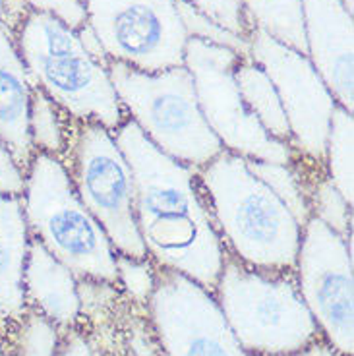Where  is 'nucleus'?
Wrapping results in <instances>:
<instances>
[{
	"mask_svg": "<svg viewBox=\"0 0 354 356\" xmlns=\"http://www.w3.org/2000/svg\"><path fill=\"white\" fill-rule=\"evenodd\" d=\"M147 304L167 356H248L217 298L194 279L161 267Z\"/></svg>",
	"mask_w": 354,
	"mask_h": 356,
	"instance_id": "nucleus-12",
	"label": "nucleus"
},
{
	"mask_svg": "<svg viewBox=\"0 0 354 356\" xmlns=\"http://www.w3.org/2000/svg\"><path fill=\"white\" fill-rule=\"evenodd\" d=\"M198 172L230 256L259 271H294L302 227L273 190L250 172L246 159L223 149Z\"/></svg>",
	"mask_w": 354,
	"mask_h": 356,
	"instance_id": "nucleus-2",
	"label": "nucleus"
},
{
	"mask_svg": "<svg viewBox=\"0 0 354 356\" xmlns=\"http://www.w3.org/2000/svg\"><path fill=\"white\" fill-rule=\"evenodd\" d=\"M234 80L239 86L244 105L248 107L256 120L271 138L291 145V128L281 105V99L275 91L267 74L250 56L240 58L234 70Z\"/></svg>",
	"mask_w": 354,
	"mask_h": 356,
	"instance_id": "nucleus-17",
	"label": "nucleus"
},
{
	"mask_svg": "<svg viewBox=\"0 0 354 356\" xmlns=\"http://www.w3.org/2000/svg\"><path fill=\"white\" fill-rule=\"evenodd\" d=\"M70 177L81 204L103 227L116 254L147 258L134 211L132 169L115 134L95 122H80L72 143Z\"/></svg>",
	"mask_w": 354,
	"mask_h": 356,
	"instance_id": "nucleus-7",
	"label": "nucleus"
},
{
	"mask_svg": "<svg viewBox=\"0 0 354 356\" xmlns=\"http://www.w3.org/2000/svg\"><path fill=\"white\" fill-rule=\"evenodd\" d=\"M254 26L279 43L306 54L302 0H240Z\"/></svg>",
	"mask_w": 354,
	"mask_h": 356,
	"instance_id": "nucleus-18",
	"label": "nucleus"
},
{
	"mask_svg": "<svg viewBox=\"0 0 354 356\" xmlns=\"http://www.w3.org/2000/svg\"><path fill=\"white\" fill-rule=\"evenodd\" d=\"M186 2H190L200 14H204L205 18L215 22L217 26L250 41V33L256 26L240 0H186Z\"/></svg>",
	"mask_w": 354,
	"mask_h": 356,
	"instance_id": "nucleus-25",
	"label": "nucleus"
},
{
	"mask_svg": "<svg viewBox=\"0 0 354 356\" xmlns=\"http://www.w3.org/2000/svg\"><path fill=\"white\" fill-rule=\"evenodd\" d=\"M24 2L31 10L54 14L72 29H78L86 24V8L81 0H24Z\"/></svg>",
	"mask_w": 354,
	"mask_h": 356,
	"instance_id": "nucleus-27",
	"label": "nucleus"
},
{
	"mask_svg": "<svg viewBox=\"0 0 354 356\" xmlns=\"http://www.w3.org/2000/svg\"><path fill=\"white\" fill-rule=\"evenodd\" d=\"M56 356H93L89 350L88 343L78 335V333H72L66 337L63 347H58Z\"/></svg>",
	"mask_w": 354,
	"mask_h": 356,
	"instance_id": "nucleus-30",
	"label": "nucleus"
},
{
	"mask_svg": "<svg viewBox=\"0 0 354 356\" xmlns=\"http://www.w3.org/2000/svg\"><path fill=\"white\" fill-rule=\"evenodd\" d=\"M213 291L246 355H289L319 339L291 271H259L227 254Z\"/></svg>",
	"mask_w": 354,
	"mask_h": 356,
	"instance_id": "nucleus-5",
	"label": "nucleus"
},
{
	"mask_svg": "<svg viewBox=\"0 0 354 356\" xmlns=\"http://www.w3.org/2000/svg\"><path fill=\"white\" fill-rule=\"evenodd\" d=\"M31 236L22 197L0 194V320L19 321L26 314V271Z\"/></svg>",
	"mask_w": 354,
	"mask_h": 356,
	"instance_id": "nucleus-16",
	"label": "nucleus"
},
{
	"mask_svg": "<svg viewBox=\"0 0 354 356\" xmlns=\"http://www.w3.org/2000/svg\"><path fill=\"white\" fill-rule=\"evenodd\" d=\"M177 2L178 16L182 19V26L186 29L188 39H200L204 43L217 44V47H225L234 53L246 58L250 56V41L244 37L230 33L229 29L217 26L215 22L205 18L204 14H200L198 10L186 2V0H175Z\"/></svg>",
	"mask_w": 354,
	"mask_h": 356,
	"instance_id": "nucleus-23",
	"label": "nucleus"
},
{
	"mask_svg": "<svg viewBox=\"0 0 354 356\" xmlns=\"http://www.w3.org/2000/svg\"><path fill=\"white\" fill-rule=\"evenodd\" d=\"M14 41L31 86L53 99L80 122H95L116 132L126 113L105 66L81 47L78 31L49 12L29 10L14 31Z\"/></svg>",
	"mask_w": 354,
	"mask_h": 356,
	"instance_id": "nucleus-3",
	"label": "nucleus"
},
{
	"mask_svg": "<svg viewBox=\"0 0 354 356\" xmlns=\"http://www.w3.org/2000/svg\"><path fill=\"white\" fill-rule=\"evenodd\" d=\"M81 2H83V0H81Z\"/></svg>",
	"mask_w": 354,
	"mask_h": 356,
	"instance_id": "nucleus-35",
	"label": "nucleus"
},
{
	"mask_svg": "<svg viewBox=\"0 0 354 356\" xmlns=\"http://www.w3.org/2000/svg\"><path fill=\"white\" fill-rule=\"evenodd\" d=\"M83 8L111 60L147 74L184 64L188 35L175 0H83Z\"/></svg>",
	"mask_w": 354,
	"mask_h": 356,
	"instance_id": "nucleus-9",
	"label": "nucleus"
},
{
	"mask_svg": "<svg viewBox=\"0 0 354 356\" xmlns=\"http://www.w3.org/2000/svg\"><path fill=\"white\" fill-rule=\"evenodd\" d=\"M78 31V37H80V43L81 47L86 49V53L95 60V63H99L101 66H105V68H108V63H111V58L106 56L105 49H103V44H101V41H99V37L95 35V31L91 29V26H89L88 22L83 24L81 27H78L76 29Z\"/></svg>",
	"mask_w": 354,
	"mask_h": 356,
	"instance_id": "nucleus-29",
	"label": "nucleus"
},
{
	"mask_svg": "<svg viewBox=\"0 0 354 356\" xmlns=\"http://www.w3.org/2000/svg\"><path fill=\"white\" fill-rule=\"evenodd\" d=\"M18 353L19 356H56V325L39 312H26L19 318Z\"/></svg>",
	"mask_w": 354,
	"mask_h": 356,
	"instance_id": "nucleus-24",
	"label": "nucleus"
},
{
	"mask_svg": "<svg viewBox=\"0 0 354 356\" xmlns=\"http://www.w3.org/2000/svg\"><path fill=\"white\" fill-rule=\"evenodd\" d=\"M29 236L74 277L115 283L116 252L97 219L81 204L63 159L35 153L22 194Z\"/></svg>",
	"mask_w": 354,
	"mask_h": 356,
	"instance_id": "nucleus-4",
	"label": "nucleus"
},
{
	"mask_svg": "<svg viewBox=\"0 0 354 356\" xmlns=\"http://www.w3.org/2000/svg\"><path fill=\"white\" fill-rule=\"evenodd\" d=\"M115 134L134 177V211L147 256L211 291L227 248L205 202L200 172L161 153L128 118Z\"/></svg>",
	"mask_w": 354,
	"mask_h": 356,
	"instance_id": "nucleus-1",
	"label": "nucleus"
},
{
	"mask_svg": "<svg viewBox=\"0 0 354 356\" xmlns=\"http://www.w3.org/2000/svg\"><path fill=\"white\" fill-rule=\"evenodd\" d=\"M294 271L302 300L325 341L341 356H353V238L310 217L302 227Z\"/></svg>",
	"mask_w": 354,
	"mask_h": 356,
	"instance_id": "nucleus-10",
	"label": "nucleus"
},
{
	"mask_svg": "<svg viewBox=\"0 0 354 356\" xmlns=\"http://www.w3.org/2000/svg\"><path fill=\"white\" fill-rule=\"evenodd\" d=\"M275 356H341L335 348L329 345L325 339H316L310 345H306L296 353H289V355H275Z\"/></svg>",
	"mask_w": 354,
	"mask_h": 356,
	"instance_id": "nucleus-31",
	"label": "nucleus"
},
{
	"mask_svg": "<svg viewBox=\"0 0 354 356\" xmlns=\"http://www.w3.org/2000/svg\"><path fill=\"white\" fill-rule=\"evenodd\" d=\"M246 167L250 172L257 177L267 188L273 190V194L284 205L287 209L294 215L300 227L312 217L310 200L306 190L302 188L300 178L294 175L291 165H281V163H271V161H254L246 159Z\"/></svg>",
	"mask_w": 354,
	"mask_h": 356,
	"instance_id": "nucleus-21",
	"label": "nucleus"
},
{
	"mask_svg": "<svg viewBox=\"0 0 354 356\" xmlns=\"http://www.w3.org/2000/svg\"><path fill=\"white\" fill-rule=\"evenodd\" d=\"M31 89L14 33L0 19V140L24 172L35 155L29 138Z\"/></svg>",
	"mask_w": 354,
	"mask_h": 356,
	"instance_id": "nucleus-14",
	"label": "nucleus"
},
{
	"mask_svg": "<svg viewBox=\"0 0 354 356\" xmlns=\"http://www.w3.org/2000/svg\"><path fill=\"white\" fill-rule=\"evenodd\" d=\"M24 188H26V172L19 169L6 143L0 140V194L22 197Z\"/></svg>",
	"mask_w": 354,
	"mask_h": 356,
	"instance_id": "nucleus-28",
	"label": "nucleus"
},
{
	"mask_svg": "<svg viewBox=\"0 0 354 356\" xmlns=\"http://www.w3.org/2000/svg\"><path fill=\"white\" fill-rule=\"evenodd\" d=\"M106 70L124 113L161 153L202 169L223 152L202 115L192 74L184 64L147 74L111 60Z\"/></svg>",
	"mask_w": 354,
	"mask_h": 356,
	"instance_id": "nucleus-6",
	"label": "nucleus"
},
{
	"mask_svg": "<svg viewBox=\"0 0 354 356\" xmlns=\"http://www.w3.org/2000/svg\"><path fill=\"white\" fill-rule=\"evenodd\" d=\"M353 145H354V120L353 113L337 105L329 124L328 143H325V161L328 177L333 186L353 205Z\"/></svg>",
	"mask_w": 354,
	"mask_h": 356,
	"instance_id": "nucleus-19",
	"label": "nucleus"
},
{
	"mask_svg": "<svg viewBox=\"0 0 354 356\" xmlns=\"http://www.w3.org/2000/svg\"><path fill=\"white\" fill-rule=\"evenodd\" d=\"M306 56L335 97L354 111V18L341 0H302Z\"/></svg>",
	"mask_w": 354,
	"mask_h": 356,
	"instance_id": "nucleus-13",
	"label": "nucleus"
},
{
	"mask_svg": "<svg viewBox=\"0 0 354 356\" xmlns=\"http://www.w3.org/2000/svg\"><path fill=\"white\" fill-rule=\"evenodd\" d=\"M63 108L49 95L33 86L31 107H29V138L35 153H47L63 159L68 147V138L64 132Z\"/></svg>",
	"mask_w": 354,
	"mask_h": 356,
	"instance_id": "nucleus-20",
	"label": "nucleus"
},
{
	"mask_svg": "<svg viewBox=\"0 0 354 356\" xmlns=\"http://www.w3.org/2000/svg\"><path fill=\"white\" fill-rule=\"evenodd\" d=\"M341 4L345 6V10L348 14H353L354 16V0H341Z\"/></svg>",
	"mask_w": 354,
	"mask_h": 356,
	"instance_id": "nucleus-32",
	"label": "nucleus"
},
{
	"mask_svg": "<svg viewBox=\"0 0 354 356\" xmlns=\"http://www.w3.org/2000/svg\"><path fill=\"white\" fill-rule=\"evenodd\" d=\"M26 302L54 325H74L80 314V296L76 279L43 244L31 238L24 271Z\"/></svg>",
	"mask_w": 354,
	"mask_h": 356,
	"instance_id": "nucleus-15",
	"label": "nucleus"
},
{
	"mask_svg": "<svg viewBox=\"0 0 354 356\" xmlns=\"http://www.w3.org/2000/svg\"><path fill=\"white\" fill-rule=\"evenodd\" d=\"M116 275L118 281L126 286L138 302H147L153 286H155V271L145 259H134L116 254Z\"/></svg>",
	"mask_w": 354,
	"mask_h": 356,
	"instance_id": "nucleus-26",
	"label": "nucleus"
},
{
	"mask_svg": "<svg viewBox=\"0 0 354 356\" xmlns=\"http://www.w3.org/2000/svg\"><path fill=\"white\" fill-rule=\"evenodd\" d=\"M308 200H310V209L314 211L312 217L328 225L337 234L353 238V211H351L353 205L333 186L328 175L316 182L314 192L308 194Z\"/></svg>",
	"mask_w": 354,
	"mask_h": 356,
	"instance_id": "nucleus-22",
	"label": "nucleus"
},
{
	"mask_svg": "<svg viewBox=\"0 0 354 356\" xmlns=\"http://www.w3.org/2000/svg\"><path fill=\"white\" fill-rule=\"evenodd\" d=\"M2 8H4V0H0V16H2Z\"/></svg>",
	"mask_w": 354,
	"mask_h": 356,
	"instance_id": "nucleus-33",
	"label": "nucleus"
},
{
	"mask_svg": "<svg viewBox=\"0 0 354 356\" xmlns=\"http://www.w3.org/2000/svg\"><path fill=\"white\" fill-rule=\"evenodd\" d=\"M240 58L225 47L188 39L184 66L192 74L205 122L227 152L244 159L291 165L294 149L289 143L271 138L242 101L234 80Z\"/></svg>",
	"mask_w": 354,
	"mask_h": 356,
	"instance_id": "nucleus-8",
	"label": "nucleus"
},
{
	"mask_svg": "<svg viewBox=\"0 0 354 356\" xmlns=\"http://www.w3.org/2000/svg\"><path fill=\"white\" fill-rule=\"evenodd\" d=\"M0 356H4V353H2V345H0Z\"/></svg>",
	"mask_w": 354,
	"mask_h": 356,
	"instance_id": "nucleus-34",
	"label": "nucleus"
},
{
	"mask_svg": "<svg viewBox=\"0 0 354 356\" xmlns=\"http://www.w3.org/2000/svg\"><path fill=\"white\" fill-rule=\"evenodd\" d=\"M250 58L266 72L281 99L292 149L314 163H323L337 101L310 58L279 43L259 27L250 33Z\"/></svg>",
	"mask_w": 354,
	"mask_h": 356,
	"instance_id": "nucleus-11",
	"label": "nucleus"
}]
</instances>
